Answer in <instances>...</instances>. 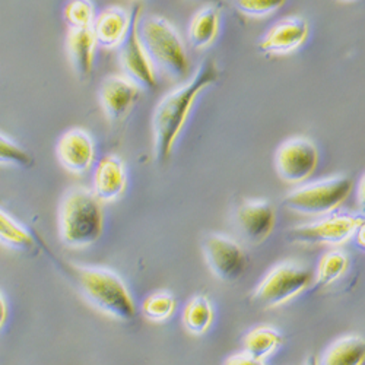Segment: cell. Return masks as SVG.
<instances>
[{
	"mask_svg": "<svg viewBox=\"0 0 365 365\" xmlns=\"http://www.w3.org/2000/svg\"><path fill=\"white\" fill-rule=\"evenodd\" d=\"M128 185V175L123 161L115 155L104 157L94 173V195L101 203L117 200L125 193Z\"/></svg>",
	"mask_w": 365,
	"mask_h": 365,
	"instance_id": "15",
	"label": "cell"
},
{
	"mask_svg": "<svg viewBox=\"0 0 365 365\" xmlns=\"http://www.w3.org/2000/svg\"><path fill=\"white\" fill-rule=\"evenodd\" d=\"M140 38L157 69L171 79H185L190 71L189 56L175 26L163 16L140 19Z\"/></svg>",
	"mask_w": 365,
	"mask_h": 365,
	"instance_id": "4",
	"label": "cell"
},
{
	"mask_svg": "<svg viewBox=\"0 0 365 365\" xmlns=\"http://www.w3.org/2000/svg\"><path fill=\"white\" fill-rule=\"evenodd\" d=\"M319 149L316 143L304 136L285 140L275 154V168L287 185L299 186L306 182L319 165Z\"/></svg>",
	"mask_w": 365,
	"mask_h": 365,
	"instance_id": "9",
	"label": "cell"
},
{
	"mask_svg": "<svg viewBox=\"0 0 365 365\" xmlns=\"http://www.w3.org/2000/svg\"><path fill=\"white\" fill-rule=\"evenodd\" d=\"M352 187L349 177L334 175L294 189L284 197V205L299 215L326 217L344 205Z\"/></svg>",
	"mask_w": 365,
	"mask_h": 365,
	"instance_id": "5",
	"label": "cell"
},
{
	"mask_svg": "<svg viewBox=\"0 0 365 365\" xmlns=\"http://www.w3.org/2000/svg\"><path fill=\"white\" fill-rule=\"evenodd\" d=\"M364 225L362 215L329 214L312 224H304L289 231V238L301 245L342 246Z\"/></svg>",
	"mask_w": 365,
	"mask_h": 365,
	"instance_id": "8",
	"label": "cell"
},
{
	"mask_svg": "<svg viewBox=\"0 0 365 365\" xmlns=\"http://www.w3.org/2000/svg\"><path fill=\"white\" fill-rule=\"evenodd\" d=\"M349 264L348 255L341 250H330L320 259V263L317 266L316 281L323 285L329 287L333 282H336L339 278L344 277Z\"/></svg>",
	"mask_w": 365,
	"mask_h": 365,
	"instance_id": "23",
	"label": "cell"
},
{
	"mask_svg": "<svg viewBox=\"0 0 365 365\" xmlns=\"http://www.w3.org/2000/svg\"><path fill=\"white\" fill-rule=\"evenodd\" d=\"M310 25L301 16H288L278 21L264 34L259 50L269 56H284L297 51L309 40Z\"/></svg>",
	"mask_w": 365,
	"mask_h": 365,
	"instance_id": "12",
	"label": "cell"
},
{
	"mask_svg": "<svg viewBox=\"0 0 365 365\" xmlns=\"http://www.w3.org/2000/svg\"><path fill=\"white\" fill-rule=\"evenodd\" d=\"M0 245L15 252H31L36 240L21 222L0 207Z\"/></svg>",
	"mask_w": 365,
	"mask_h": 365,
	"instance_id": "20",
	"label": "cell"
},
{
	"mask_svg": "<svg viewBox=\"0 0 365 365\" xmlns=\"http://www.w3.org/2000/svg\"><path fill=\"white\" fill-rule=\"evenodd\" d=\"M287 0H235L237 9L247 16L263 18L284 8Z\"/></svg>",
	"mask_w": 365,
	"mask_h": 365,
	"instance_id": "27",
	"label": "cell"
},
{
	"mask_svg": "<svg viewBox=\"0 0 365 365\" xmlns=\"http://www.w3.org/2000/svg\"><path fill=\"white\" fill-rule=\"evenodd\" d=\"M214 317V309H212L207 297L196 295L187 302L185 312H182V324L189 333L199 336L210 329Z\"/></svg>",
	"mask_w": 365,
	"mask_h": 365,
	"instance_id": "22",
	"label": "cell"
},
{
	"mask_svg": "<svg viewBox=\"0 0 365 365\" xmlns=\"http://www.w3.org/2000/svg\"><path fill=\"white\" fill-rule=\"evenodd\" d=\"M6 319H8V306H6L4 294L0 292V330L4 329V326L6 323Z\"/></svg>",
	"mask_w": 365,
	"mask_h": 365,
	"instance_id": "29",
	"label": "cell"
},
{
	"mask_svg": "<svg viewBox=\"0 0 365 365\" xmlns=\"http://www.w3.org/2000/svg\"><path fill=\"white\" fill-rule=\"evenodd\" d=\"M221 8L218 5H206L199 9L189 26V40L195 50L207 48L220 33Z\"/></svg>",
	"mask_w": 365,
	"mask_h": 365,
	"instance_id": "18",
	"label": "cell"
},
{
	"mask_svg": "<svg viewBox=\"0 0 365 365\" xmlns=\"http://www.w3.org/2000/svg\"><path fill=\"white\" fill-rule=\"evenodd\" d=\"M364 359V339L356 334H349L333 342L323 354L319 365H362Z\"/></svg>",
	"mask_w": 365,
	"mask_h": 365,
	"instance_id": "19",
	"label": "cell"
},
{
	"mask_svg": "<svg viewBox=\"0 0 365 365\" xmlns=\"http://www.w3.org/2000/svg\"><path fill=\"white\" fill-rule=\"evenodd\" d=\"M103 203L91 189L76 186L63 197L58 209L60 238L68 247L85 249L103 235Z\"/></svg>",
	"mask_w": 365,
	"mask_h": 365,
	"instance_id": "2",
	"label": "cell"
},
{
	"mask_svg": "<svg viewBox=\"0 0 365 365\" xmlns=\"http://www.w3.org/2000/svg\"><path fill=\"white\" fill-rule=\"evenodd\" d=\"M354 237H355V240L358 241L359 247L362 249V247H364V225H362V227L355 232V235H354Z\"/></svg>",
	"mask_w": 365,
	"mask_h": 365,
	"instance_id": "30",
	"label": "cell"
},
{
	"mask_svg": "<svg viewBox=\"0 0 365 365\" xmlns=\"http://www.w3.org/2000/svg\"><path fill=\"white\" fill-rule=\"evenodd\" d=\"M56 154L65 170L81 175L93 167L96 161V143L86 130L75 128L58 139Z\"/></svg>",
	"mask_w": 365,
	"mask_h": 365,
	"instance_id": "13",
	"label": "cell"
},
{
	"mask_svg": "<svg viewBox=\"0 0 365 365\" xmlns=\"http://www.w3.org/2000/svg\"><path fill=\"white\" fill-rule=\"evenodd\" d=\"M177 307V301L171 292L158 291L146 297L142 304V312L150 322H165L168 320Z\"/></svg>",
	"mask_w": 365,
	"mask_h": 365,
	"instance_id": "24",
	"label": "cell"
},
{
	"mask_svg": "<svg viewBox=\"0 0 365 365\" xmlns=\"http://www.w3.org/2000/svg\"><path fill=\"white\" fill-rule=\"evenodd\" d=\"M314 281L313 273L295 263L273 267L255 291V301L263 309H277L306 291Z\"/></svg>",
	"mask_w": 365,
	"mask_h": 365,
	"instance_id": "6",
	"label": "cell"
},
{
	"mask_svg": "<svg viewBox=\"0 0 365 365\" xmlns=\"http://www.w3.org/2000/svg\"><path fill=\"white\" fill-rule=\"evenodd\" d=\"M0 165L28 168L33 165V158L15 140L0 133Z\"/></svg>",
	"mask_w": 365,
	"mask_h": 365,
	"instance_id": "26",
	"label": "cell"
},
{
	"mask_svg": "<svg viewBox=\"0 0 365 365\" xmlns=\"http://www.w3.org/2000/svg\"><path fill=\"white\" fill-rule=\"evenodd\" d=\"M218 76L220 71L217 63L212 60H205L187 82L177 86L160 100L152 115L154 155L160 164L170 160L197 98L218 81Z\"/></svg>",
	"mask_w": 365,
	"mask_h": 365,
	"instance_id": "1",
	"label": "cell"
},
{
	"mask_svg": "<svg viewBox=\"0 0 365 365\" xmlns=\"http://www.w3.org/2000/svg\"><path fill=\"white\" fill-rule=\"evenodd\" d=\"M359 192V202H361V205L364 203V177L361 178V181H359V189H358Z\"/></svg>",
	"mask_w": 365,
	"mask_h": 365,
	"instance_id": "31",
	"label": "cell"
},
{
	"mask_svg": "<svg viewBox=\"0 0 365 365\" xmlns=\"http://www.w3.org/2000/svg\"><path fill=\"white\" fill-rule=\"evenodd\" d=\"M68 56L71 65L81 81H88L94 69L97 41L93 28L69 29L66 38Z\"/></svg>",
	"mask_w": 365,
	"mask_h": 365,
	"instance_id": "17",
	"label": "cell"
},
{
	"mask_svg": "<svg viewBox=\"0 0 365 365\" xmlns=\"http://www.w3.org/2000/svg\"><path fill=\"white\" fill-rule=\"evenodd\" d=\"M237 221L246 238L253 245H260L275 230L277 212L269 200H247L240 206Z\"/></svg>",
	"mask_w": 365,
	"mask_h": 365,
	"instance_id": "14",
	"label": "cell"
},
{
	"mask_svg": "<svg viewBox=\"0 0 365 365\" xmlns=\"http://www.w3.org/2000/svg\"><path fill=\"white\" fill-rule=\"evenodd\" d=\"M140 86L125 75H110L100 86V103L113 123L125 120L140 98Z\"/></svg>",
	"mask_w": 365,
	"mask_h": 365,
	"instance_id": "11",
	"label": "cell"
},
{
	"mask_svg": "<svg viewBox=\"0 0 365 365\" xmlns=\"http://www.w3.org/2000/svg\"><path fill=\"white\" fill-rule=\"evenodd\" d=\"M63 18L69 29L91 28L96 19V8L91 0H69L63 9Z\"/></svg>",
	"mask_w": 365,
	"mask_h": 365,
	"instance_id": "25",
	"label": "cell"
},
{
	"mask_svg": "<svg viewBox=\"0 0 365 365\" xmlns=\"http://www.w3.org/2000/svg\"><path fill=\"white\" fill-rule=\"evenodd\" d=\"M130 24V12L118 6H110L96 15L93 24V33L97 46L114 50L118 48L125 40Z\"/></svg>",
	"mask_w": 365,
	"mask_h": 365,
	"instance_id": "16",
	"label": "cell"
},
{
	"mask_svg": "<svg viewBox=\"0 0 365 365\" xmlns=\"http://www.w3.org/2000/svg\"><path fill=\"white\" fill-rule=\"evenodd\" d=\"M203 255L210 272L222 282L232 284L247 270L245 250L237 241L227 235H209L203 242Z\"/></svg>",
	"mask_w": 365,
	"mask_h": 365,
	"instance_id": "10",
	"label": "cell"
},
{
	"mask_svg": "<svg viewBox=\"0 0 365 365\" xmlns=\"http://www.w3.org/2000/svg\"><path fill=\"white\" fill-rule=\"evenodd\" d=\"M224 365H264V361H259L246 352H241L227 358Z\"/></svg>",
	"mask_w": 365,
	"mask_h": 365,
	"instance_id": "28",
	"label": "cell"
},
{
	"mask_svg": "<svg viewBox=\"0 0 365 365\" xmlns=\"http://www.w3.org/2000/svg\"><path fill=\"white\" fill-rule=\"evenodd\" d=\"M203 2H212V0H203Z\"/></svg>",
	"mask_w": 365,
	"mask_h": 365,
	"instance_id": "33",
	"label": "cell"
},
{
	"mask_svg": "<svg viewBox=\"0 0 365 365\" xmlns=\"http://www.w3.org/2000/svg\"><path fill=\"white\" fill-rule=\"evenodd\" d=\"M142 19V8L136 5L130 12V24L125 40L121 41L118 50L120 65L125 71V76L132 79L140 88L154 89L158 85L157 68L143 46L140 38L139 25Z\"/></svg>",
	"mask_w": 365,
	"mask_h": 365,
	"instance_id": "7",
	"label": "cell"
},
{
	"mask_svg": "<svg viewBox=\"0 0 365 365\" xmlns=\"http://www.w3.org/2000/svg\"><path fill=\"white\" fill-rule=\"evenodd\" d=\"M72 267L82 295L96 310L118 322H132L136 317L133 297L115 272L98 266Z\"/></svg>",
	"mask_w": 365,
	"mask_h": 365,
	"instance_id": "3",
	"label": "cell"
},
{
	"mask_svg": "<svg viewBox=\"0 0 365 365\" xmlns=\"http://www.w3.org/2000/svg\"><path fill=\"white\" fill-rule=\"evenodd\" d=\"M282 344L284 338L278 330L269 326H259L250 330L246 336L245 352L259 361H264L273 352H277Z\"/></svg>",
	"mask_w": 365,
	"mask_h": 365,
	"instance_id": "21",
	"label": "cell"
},
{
	"mask_svg": "<svg viewBox=\"0 0 365 365\" xmlns=\"http://www.w3.org/2000/svg\"><path fill=\"white\" fill-rule=\"evenodd\" d=\"M306 365H319V359L313 355V356H310V358L306 361Z\"/></svg>",
	"mask_w": 365,
	"mask_h": 365,
	"instance_id": "32",
	"label": "cell"
}]
</instances>
